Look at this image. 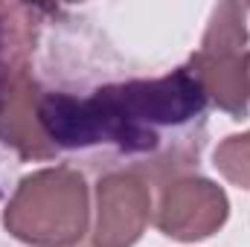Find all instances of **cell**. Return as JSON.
Listing matches in <instances>:
<instances>
[{"label":"cell","mask_w":250,"mask_h":247,"mask_svg":"<svg viewBox=\"0 0 250 247\" xmlns=\"http://www.w3.org/2000/svg\"><path fill=\"white\" fill-rule=\"evenodd\" d=\"M0 198H3V192H0Z\"/></svg>","instance_id":"3957f363"},{"label":"cell","mask_w":250,"mask_h":247,"mask_svg":"<svg viewBox=\"0 0 250 247\" xmlns=\"http://www.w3.org/2000/svg\"><path fill=\"white\" fill-rule=\"evenodd\" d=\"M6 93H9V47H6V23L0 18V125L6 111Z\"/></svg>","instance_id":"7a4b0ae2"},{"label":"cell","mask_w":250,"mask_h":247,"mask_svg":"<svg viewBox=\"0 0 250 247\" xmlns=\"http://www.w3.org/2000/svg\"><path fill=\"white\" fill-rule=\"evenodd\" d=\"M212 99L192 64L151 70L117 47L56 35L38 73L35 120L53 151L90 178L154 184L201 169Z\"/></svg>","instance_id":"6da1fadb"}]
</instances>
